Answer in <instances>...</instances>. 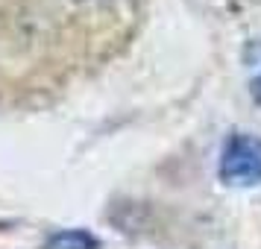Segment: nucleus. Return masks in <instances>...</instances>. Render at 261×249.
Returning a JSON list of instances; mask_svg holds the SVG:
<instances>
[{
  "label": "nucleus",
  "mask_w": 261,
  "mask_h": 249,
  "mask_svg": "<svg viewBox=\"0 0 261 249\" xmlns=\"http://www.w3.org/2000/svg\"><path fill=\"white\" fill-rule=\"evenodd\" d=\"M217 176L223 185L235 188H252L261 185V138L249 132H235L223 144Z\"/></svg>",
  "instance_id": "nucleus-1"
},
{
  "label": "nucleus",
  "mask_w": 261,
  "mask_h": 249,
  "mask_svg": "<svg viewBox=\"0 0 261 249\" xmlns=\"http://www.w3.org/2000/svg\"><path fill=\"white\" fill-rule=\"evenodd\" d=\"M103 240L91 235L88 229H62L56 235H50L47 249H100Z\"/></svg>",
  "instance_id": "nucleus-2"
},
{
  "label": "nucleus",
  "mask_w": 261,
  "mask_h": 249,
  "mask_svg": "<svg viewBox=\"0 0 261 249\" xmlns=\"http://www.w3.org/2000/svg\"><path fill=\"white\" fill-rule=\"evenodd\" d=\"M252 100L261 106V76H255V79H252Z\"/></svg>",
  "instance_id": "nucleus-3"
}]
</instances>
